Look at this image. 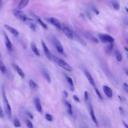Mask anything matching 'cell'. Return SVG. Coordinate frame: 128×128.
Masks as SVG:
<instances>
[{"mask_svg":"<svg viewBox=\"0 0 128 128\" xmlns=\"http://www.w3.org/2000/svg\"><path fill=\"white\" fill-rule=\"evenodd\" d=\"M85 73V75L86 77V78L87 79V80H88L89 82L90 83V84L93 87H94V88L95 87V83L94 81V80L93 78V77L92 76V75H91V74L87 70H85L84 71Z\"/></svg>","mask_w":128,"mask_h":128,"instance_id":"obj_13","label":"cell"},{"mask_svg":"<svg viewBox=\"0 0 128 128\" xmlns=\"http://www.w3.org/2000/svg\"><path fill=\"white\" fill-rule=\"evenodd\" d=\"M0 71L3 74H5L7 71L5 64L1 60H0Z\"/></svg>","mask_w":128,"mask_h":128,"instance_id":"obj_28","label":"cell"},{"mask_svg":"<svg viewBox=\"0 0 128 128\" xmlns=\"http://www.w3.org/2000/svg\"><path fill=\"white\" fill-rule=\"evenodd\" d=\"M35 19H36L37 21L45 29H48V27L46 23H45L41 19L38 17V16H35Z\"/></svg>","mask_w":128,"mask_h":128,"instance_id":"obj_23","label":"cell"},{"mask_svg":"<svg viewBox=\"0 0 128 128\" xmlns=\"http://www.w3.org/2000/svg\"><path fill=\"white\" fill-rule=\"evenodd\" d=\"M73 99H74V100L76 102H78V103H80V100L79 98L77 96L74 95V96H73Z\"/></svg>","mask_w":128,"mask_h":128,"instance_id":"obj_36","label":"cell"},{"mask_svg":"<svg viewBox=\"0 0 128 128\" xmlns=\"http://www.w3.org/2000/svg\"><path fill=\"white\" fill-rule=\"evenodd\" d=\"M49 21L56 28L61 29V24L57 19L54 17H51L49 19Z\"/></svg>","mask_w":128,"mask_h":128,"instance_id":"obj_8","label":"cell"},{"mask_svg":"<svg viewBox=\"0 0 128 128\" xmlns=\"http://www.w3.org/2000/svg\"><path fill=\"white\" fill-rule=\"evenodd\" d=\"M75 36V37H76V39L77 40V41L79 42V43H80L82 45H83V46H87V43H86V42L85 41V40H84L81 37H80V36H78L77 35H76V34H74V36Z\"/></svg>","mask_w":128,"mask_h":128,"instance_id":"obj_25","label":"cell"},{"mask_svg":"<svg viewBox=\"0 0 128 128\" xmlns=\"http://www.w3.org/2000/svg\"><path fill=\"white\" fill-rule=\"evenodd\" d=\"M2 93H3V102H4V106L5 108V113L9 119H11L12 117V110L11 107L9 104V101L8 100L7 97L5 93V89L4 86H3L2 89Z\"/></svg>","mask_w":128,"mask_h":128,"instance_id":"obj_1","label":"cell"},{"mask_svg":"<svg viewBox=\"0 0 128 128\" xmlns=\"http://www.w3.org/2000/svg\"><path fill=\"white\" fill-rule=\"evenodd\" d=\"M14 126L16 127V128H18L21 126V124L20 122V121L17 119H15L14 120Z\"/></svg>","mask_w":128,"mask_h":128,"instance_id":"obj_29","label":"cell"},{"mask_svg":"<svg viewBox=\"0 0 128 128\" xmlns=\"http://www.w3.org/2000/svg\"><path fill=\"white\" fill-rule=\"evenodd\" d=\"M52 42H53L54 45H55V47L56 48L58 52L61 54H63L64 53V48H63L62 45L60 42V41L56 38H55V37L53 36V38H52Z\"/></svg>","mask_w":128,"mask_h":128,"instance_id":"obj_6","label":"cell"},{"mask_svg":"<svg viewBox=\"0 0 128 128\" xmlns=\"http://www.w3.org/2000/svg\"><path fill=\"white\" fill-rule=\"evenodd\" d=\"M26 115L31 119H33L34 118V116L33 115V114L32 113H31L30 112L28 111H26Z\"/></svg>","mask_w":128,"mask_h":128,"instance_id":"obj_35","label":"cell"},{"mask_svg":"<svg viewBox=\"0 0 128 128\" xmlns=\"http://www.w3.org/2000/svg\"><path fill=\"white\" fill-rule=\"evenodd\" d=\"M87 17H88V18L89 19H91V18H92V16H91V15L90 14V13L88 12H87Z\"/></svg>","mask_w":128,"mask_h":128,"instance_id":"obj_43","label":"cell"},{"mask_svg":"<svg viewBox=\"0 0 128 128\" xmlns=\"http://www.w3.org/2000/svg\"><path fill=\"white\" fill-rule=\"evenodd\" d=\"M25 23L28 25V26L30 27V28L31 29H32L33 31H35L36 30V25L33 19L28 18L27 20Z\"/></svg>","mask_w":128,"mask_h":128,"instance_id":"obj_15","label":"cell"},{"mask_svg":"<svg viewBox=\"0 0 128 128\" xmlns=\"http://www.w3.org/2000/svg\"><path fill=\"white\" fill-rule=\"evenodd\" d=\"M114 43H110L109 45L106 46V47L105 48V52L107 54H109L112 52V51L114 47Z\"/></svg>","mask_w":128,"mask_h":128,"instance_id":"obj_24","label":"cell"},{"mask_svg":"<svg viewBox=\"0 0 128 128\" xmlns=\"http://www.w3.org/2000/svg\"><path fill=\"white\" fill-rule=\"evenodd\" d=\"M4 40H5V45L7 48V49L9 51H13V45L10 40L8 36L6 34V33H4Z\"/></svg>","mask_w":128,"mask_h":128,"instance_id":"obj_9","label":"cell"},{"mask_svg":"<svg viewBox=\"0 0 128 128\" xmlns=\"http://www.w3.org/2000/svg\"><path fill=\"white\" fill-rule=\"evenodd\" d=\"M41 45L42 46L43 49L44 50V52L45 53L46 56L47 57L48 59H49V60H51V59H52V54H51V53H50L47 46L43 40L41 41Z\"/></svg>","mask_w":128,"mask_h":128,"instance_id":"obj_7","label":"cell"},{"mask_svg":"<svg viewBox=\"0 0 128 128\" xmlns=\"http://www.w3.org/2000/svg\"><path fill=\"white\" fill-rule=\"evenodd\" d=\"M30 46H31V48L33 51V52L34 53V54L37 56L39 57L40 56V53L39 52L38 49L37 48L36 43L34 42H32L31 43Z\"/></svg>","mask_w":128,"mask_h":128,"instance_id":"obj_16","label":"cell"},{"mask_svg":"<svg viewBox=\"0 0 128 128\" xmlns=\"http://www.w3.org/2000/svg\"><path fill=\"white\" fill-rule=\"evenodd\" d=\"M125 9H126V11H127V12H128V8H126Z\"/></svg>","mask_w":128,"mask_h":128,"instance_id":"obj_48","label":"cell"},{"mask_svg":"<svg viewBox=\"0 0 128 128\" xmlns=\"http://www.w3.org/2000/svg\"><path fill=\"white\" fill-rule=\"evenodd\" d=\"M65 106L67 109V113L70 116L73 115V111H72V107L71 104L67 101H65Z\"/></svg>","mask_w":128,"mask_h":128,"instance_id":"obj_19","label":"cell"},{"mask_svg":"<svg viewBox=\"0 0 128 128\" xmlns=\"http://www.w3.org/2000/svg\"><path fill=\"white\" fill-rule=\"evenodd\" d=\"M27 125L28 128H34V126L33 123L29 120L27 121Z\"/></svg>","mask_w":128,"mask_h":128,"instance_id":"obj_33","label":"cell"},{"mask_svg":"<svg viewBox=\"0 0 128 128\" xmlns=\"http://www.w3.org/2000/svg\"><path fill=\"white\" fill-rule=\"evenodd\" d=\"M4 117V113L3 112V110L1 109V106H0V118H3Z\"/></svg>","mask_w":128,"mask_h":128,"instance_id":"obj_38","label":"cell"},{"mask_svg":"<svg viewBox=\"0 0 128 128\" xmlns=\"http://www.w3.org/2000/svg\"><path fill=\"white\" fill-rule=\"evenodd\" d=\"M126 73L127 75L128 76V70H127V69L126 70Z\"/></svg>","mask_w":128,"mask_h":128,"instance_id":"obj_45","label":"cell"},{"mask_svg":"<svg viewBox=\"0 0 128 128\" xmlns=\"http://www.w3.org/2000/svg\"><path fill=\"white\" fill-rule=\"evenodd\" d=\"M98 37L102 42L105 43H113L115 41V39L113 37L106 34H99Z\"/></svg>","mask_w":128,"mask_h":128,"instance_id":"obj_4","label":"cell"},{"mask_svg":"<svg viewBox=\"0 0 128 128\" xmlns=\"http://www.w3.org/2000/svg\"><path fill=\"white\" fill-rule=\"evenodd\" d=\"M0 3H1V0H0Z\"/></svg>","mask_w":128,"mask_h":128,"instance_id":"obj_50","label":"cell"},{"mask_svg":"<svg viewBox=\"0 0 128 128\" xmlns=\"http://www.w3.org/2000/svg\"><path fill=\"white\" fill-rule=\"evenodd\" d=\"M12 66L13 68L15 70V71L17 72V73L18 74V75L22 79H24L25 77V74L23 70L18 65L15 63L12 64Z\"/></svg>","mask_w":128,"mask_h":128,"instance_id":"obj_10","label":"cell"},{"mask_svg":"<svg viewBox=\"0 0 128 128\" xmlns=\"http://www.w3.org/2000/svg\"><path fill=\"white\" fill-rule=\"evenodd\" d=\"M29 2V0H21L19 4L18 5V8L19 10H22L27 7Z\"/></svg>","mask_w":128,"mask_h":128,"instance_id":"obj_18","label":"cell"},{"mask_svg":"<svg viewBox=\"0 0 128 128\" xmlns=\"http://www.w3.org/2000/svg\"><path fill=\"white\" fill-rule=\"evenodd\" d=\"M89 111H90V116H91V118L92 120V121L95 123V124L97 126L99 127V125H98V121L97 120V119L95 117V113H94V109L93 108V107L91 105V103L89 104Z\"/></svg>","mask_w":128,"mask_h":128,"instance_id":"obj_11","label":"cell"},{"mask_svg":"<svg viewBox=\"0 0 128 128\" xmlns=\"http://www.w3.org/2000/svg\"><path fill=\"white\" fill-rule=\"evenodd\" d=\"M42 74L44 77V78H45V79L47 81V82L49 84H50L51 82V77H50L49 74L47 72V71L45 69H42Z\"/></svg>","mask_w":128,"mask_h":128,"instance_id":"obj_20","label":"cell"},{"mask_svg":"<svg viewBox=\"0 0 128 128\" xmlns=\"http://www.w3.org/2000/svg\"><path fill=\"white\" fill-rule=\"evenodd\" d=\"M123 124H124V126L125 127V128H128V125L127 124H126L125 122H123Z\"/></svg>","mask_w":128,"mask_h":128,"instance_id":"obj_44","label":"cell"},{"mask_svg":"<svg viewBox=\"0 0 128 128\" xmlns=\"http://www.w3.org/2000/svg\"><path fill=\"white\" fill-rule=\"evenodd\" d=\"M4 27L9 32H10L13 35H14L15 37H17L19 35V32L14 28L10 26L5 24L4 25Z\"/></svg>","mask_w":128,"mask_h":128,"instance_id":"obj_12","label":"cell"},{"mask_svg":"<svg viewBox=\"0 0 128 128\" xmlns=\"http://www.w3.org/2000/svg\"><path fill=\"white\" fill-rule=\"evenodd\" d=\"M29 85L33 89H37L38 88V85L33 80H29Z\"/></svg>","mask_w":128,"mask_h":128,"instance_id":"obj_27","label":"cell"},{"mask_svg":"<svg viewBox=\"0 0 128 128\" xmlns=\"http://www.w3.org/2000/svg\"><path fill=\"white\" fill-rule=\"evenodd\" d=\"M66 78V80L68 82V83L69 84V85H70V89L71 91L73 92L75 90V88H74V83H73V81L72 80V79L69 76H67V75H65Z\"/></svg>","mask_w":128,"mask_h":128,"instance_id":"obj_21","label":"cell"},{"mask_svg":"<svg viewBox=\"0 0 128 128\" xmlns=\"http://www.w3.org/2000/svg\"><path fill=\"white\" fill-rule=\"evenodd\" d=\"M112 5H113V6L114 8L116 10H119L120 9V4L118 3H117L116 2H113L112 3Z\"/></svg>","mask_w":128,"mask_h":128,"instance_id":"obj_30","label":"cell"},{"mask_svg":"<svg viewBox=\"0 0 128 128\" xmlns=\"http://www.w3.org/2000/svg\"><path fill=\"white\" fill-rule=\"evenodd\" d=\"M1 53H0V58H1Z\"/></svg>","mask_w":128,"mask_h":128,"instance_id":"obj_49","label":"cell"},{"mask_svg":"<svg viewBox=\"0 0 128 128\" xmlns=\"http://www.w3.org/2000/svg\"><path fill=\"white\" fill-rule=\"evenodd\" d=\"M125 50H126L127 51H128V48H126V47H125Z\"/></svg>","mask_w":128,"mask_h":128,"instance_id":"obj_47","label":"cell"},{"mask_svg":"<svg viewBox=\"0 0 128 128\" xmlns=\"http://www.w3.org/2000/svg\"><path fill=\"white\" fill-rule=\"evenodd\" d=\"M103 91L105 93V95L107 96V97L109 98H111L113 96V93L111 89L109 87L107 86H103Z\"/></svg>","mask_w":128,"mask_h":128,"instance_id":"obj_17","label":"cell"},{"mask_svg":"<svg viewBox=\"0 0 128 128\" xmlns=\"http://www.w3.org/2000/svg\"><path fill=\"white\" fill-rule=\"evenodd\" d=\"M95 92H96V94H97L98 97H99V98L100 100H103V97H102V95H101L100 92L98 90V89L97 88L95 87Z\"/></svg>","mask_w":128,"mask_h":128,"instance_id":"obj_32","label":"cell"},{"mask_svg":"<svg viewBox=\"0 0 128 128\" xmlns=\"http://www.w3.org/2000/svg\"><path fill=\"white\" fill-rule=\"evenodd\" d=\"M45 116H46V119L47 121L49 122H52L53 121V117L51 115L49 114H46Z\"/></svg>","mask_w":128,"mask_h":128,"instance_id":"obj_31","label":"cell"},{"mask_svg":"<svg viewBox=\"0 0 128 128\" xmlns=\"http://www.w3.org/2000/svg\"><path fill=\"white\" fill-rule=\"evenodd\" d=\"M84 98L86 101H88L89 99V94L87 91L84 92Z\"/></svg>","mask_w":128,"mask_h":128,"instance_id":"obj_37","label":"cell"},{"mask_svg":"<svg viewBox=\"0 0 128 128\" xmlns=\"http://www.w3.org/2000/svg\"><path fill=\"white\" fill-rule=\"evenodd\" d=\"M118 97H119V98L120 99V100H121V101H122V100H123L122 99V98H121L120 96H118Z\"/></svg>","mask_w":128,"mask_h":128,"instance_id":"obj_46","label":"cell"},{"mask_svg":"<svg viewBox=\"0 0 128 128\" xmlns=\"http://www.w3.org/2000/svg\"><path fill=\"white\" fill-rule=\"evenodd\" d=\"M63 95H64L66 97H68V96H69L68 93L66 91H65V90H64V91H63Z\"/></svg>","mask_w":128,"mask_h":128,"instance_id":"obj_42","label":"cell"},{"mask_svg":"<svg viewBox=\"0 0 128 128\" xmlns=\"http://www.w3.org/2000/svg\"><path fill=\"white\" fill-rule=\"evenodd\" d=\"M119 111H120V114H121V115H123V114H124V111L123 109L121 107H120L119 108Z\"/></svg>","mask_w":128,"mask_h":128,"instance_id":"obj_40","label":"cell"},{"mask_svg":"<svg viewBox=\"0 0 128 128\" xmlns=\"http://www.w3.org/2000/svg\"><path fill=\"white\" fill-rule=\"evenodd\" d=\"M61 30L63 31L65 35L70 39H74V33L72 30L65 24L61 25Z\"/></svg>","mask_w":128,"mask_h":128,"instance_id":"obj_5","label":"cell"},{"mask_svg":"<svg viewBox=\"0 0 128 128\" xmlns=\"http://www.w3.org/2000/svg\"><path fill=\"white\" fill-rule=\"evenodd\" d=\"M123 88L125 92L128 94V85L126 83H124L123 84Z\"/></svg>","mask_w":128,"mask_h":128,"instance_id":"obj_34","label":"cell"},{"mask_svg":"<svg viewBox=\"0 0 128 128\" xmlns=\"http://www.w3.org/2000/svg\"><path fill=\"white\" fill-rule=\"evenodd\" d=\"M115 56H116L117 60L118 62H121L122 60V56L121 54V53H120L119 51L117 50H115Z\"/></svg>","mask_w":128,"mask_h":128,"instance_id":"obj_26","label":"cell"},{"mask_svg":"<svg viewBox=\"0 0 128 128\" xmlns=\"http://www.w3.org/2000/svg\"><path fill=\"white\" fill-rule=\"evenodd\" d=\"M52 59H53L54 60V61L56 63H57L61 67L63 68L64 69H65L67 71L71 72L73 71V69H72V67L70 65H69L67 63H66L64 60L59 59L53 55H52Z\"/></svg>","mask_w":128,"mask_h":128,"instance_id":"obj_2","label":"cell"},{"mask_svg":"<svg viewBox=\"0 0 128 128\" xmlns=\"http://www.w3.org/2000/svg\"><path fill=\"white\" fill-rule=\"evenodd\" d=\"M34 103L37 111L40 113H42V107L41 104L40 99L38 97H35L34 98Z\"/></svg>","mask_w":128,"mask_h":128,"instance_id":"obj_14","label":"cell"},{"mask_svg":"<svg viewBox=\"0 0 128 128\" xmlns=\"http://www.w3.org/2000/svg\"><path fill=\"white\" fill-rule=\"evenodd\" d=\"M13 13L14 16L18 19L24 22H26L28 17L25 12L21 10H14Z\"/></svg>","mask_w":128,"mask_h":128,"instance_id":"obj_3","label":"cell"},{"mask_svg":"<svg viewBox=\"0 0 128 128\" xmlns=\"http://www.w3.org/2000/svg\"><path fill=\"white\" fill-rule=\"evenodd\" d=\"M93 10L94 12L97 15H99V10H98L96 8L93 7Z\"/></svg>","mask_w":128,"mask_h":128,"instance_id":"obj_39","label":"cell"},{"mask_svg":"<svg viewBox=\"0 0 128 128\" xmlns=\"http://www.w3.org/2000/svg\"><path fill=\"white\" fill-rule=\"evenodd\" d=\"M85 37L89 39V40H90L91 41L95 43H99V40L98 39H97L96 38H95V37H94L93 36H92V35H91L89 33H86L85 34Z\"/></svg>","mask_w":128,"mask_h":128,"instance_id":"obj_22","label":"cell"},{"mask_svg":"<svg viewBox=\"0 0 128 128\" xmlns=\"http://www.w3.org/2000/svg\"><path fill=\"white\" fill-rule=\"evenodd\" d=\"M124 23L126 26H128V18H126L124 19Z\"/></svg>","mask_w":128,"mask_h":128,"instance_id":"obj_41","label":"cell"}]
</instances>
